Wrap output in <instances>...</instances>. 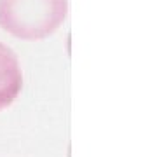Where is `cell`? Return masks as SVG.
<instances>
[{"mask_svg":"<svg viewBox=\"0 0 157 157\" xmlns=\"http://www.w3.org/2000/svg\"><path fill=\"white\" fill-rule=\"evenodd\" d=\"M67 14V0H0V28L21 40L52 35Z\"/></svg>","mask_w":157,"mask_h":157,"instance_id":"obj_1","label":"cell"},{"mask_svg":"<svg viewBox=\"0 0 157 157\" xmlns=\"http://www.w3.org/2000/svg\"><path fill=\"white\" fill-rule=\"evenodd\" d=\"M23 89V73L17 56L0 42V110L16 100Z\"/></svg>","mask_w":157,"mask_h":157,"instance_id":"obj_2","label":"cell"}]
</instances>
